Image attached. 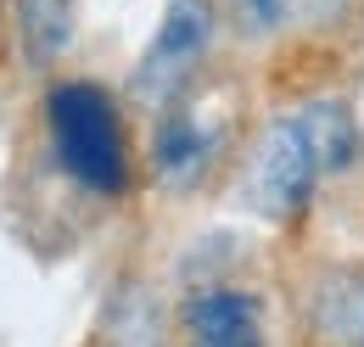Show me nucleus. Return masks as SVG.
<instances>
[{
    "mask_svg": "<svg viewBox=\"0 0 364 347\" xmlns=\"http://www.w3.org/2000/svg\"><path fill=\"white\" fill-rule=\"evenodd\" d=\"M359 112L348 95H303L269 112L247 134L235 157L241 208L264 224H297L319 202V191L359 157Z\"/></svg>",
    "mask_w": 364,
    "mask_h": 347,
    "instance_id": "obj_1",
    "label": "nucleus"
},
{
    "mask_svg": "<svg viewBox=\"0 0 364 347\" xmlns=\"http://www.w3.org/2000/svg\"><path fill=\"white\" fill-rule=\"evenodd\" d=\"M46 140L56 169L95 202H124L135 191V140L124 101L95 79H56L46 90Z\"/></svg>",
    "mask_w": 364,
    "mask_h": 347,
    "instance_id": "obj_2",
    "label": "nucleus"
},
{
    "mask_svg": "<svg viewBox=\"0 0 364 347\" xmlns=\"http://www.w3.org/2000/svg\"><path fill=\"white\" fill-rule=\"evenodd\" d=\"M235 134H241V107L225 90V79L208 73L191 95L163 107L157 118H146V174H151V185H163L168 196L202 191L230 157H241Z\"/></svg>",
    "mask_w": 364,
    "mask_h": 347,
    "instance_id": "obj_3",
    "label": "nucleus"
},
{
    "mask_svg": "<svg viewBox=\"0 0 364 347\" xmlns=\"http://www.w3.org/2000/svg\"><path fill=\"white\" fill-rule=\"evenodd\" d=\"M219 34H225V6L219 0H168L163 23L151 28L135 73L124 85L129 107H140L146 118H157L163 107H174L180 95H191L213 73Z\"/></svg>",
    "mask_w": 364,
    "mask_h": 347,
    "instance_id": "obj_4",
    "label": "nucleus"
},
{
    "mask_svg": "<svg viewBox=\"0 0 364 347\" xmlns=\"http://www.w3.org/2000/svg\"><path fill=\"white\" fill-rule=\"evenodd\" d=\"M269 297L247 280H196L174 303V347H269Z\"/></svg>",
    "mask_w": 364,
    "mask_h": 347,
    "instance_id": "obj_5",
    "label": "nucleus"
},
{
    "mask_svg": "<svg viewBox=\"0 0 364 347\" xmlns=\"http://www.w3.org/2000/svg\"><path fill=\"white\" fill-rule=\"evenodd\" d=\"M101 347H174V314L151 297L146 280H118V292L101 308Z\"/></svg>",
    "mask_w": 364,
    "mask_h": 347,
    "instance_id": "obj_6",
    "label": "nucleus"
},
{
    "mask_svg": "<svg viewBox=\"0 0 364 347\" xmlns=\"http://www.w3.org/2000/svg\"><path fill=\"white\" fill-rule=\"evenodd\" d=\"M73 0H11V40L28 68H56L73 50Z\"/></svg>",
    "mask_w": 364,
    "mask_h": 347,
    "instance_id": "obj_7",
    "label": "nucleus"
},
{
    "mask_svg": "<svg viewBox=\"0 0 364 347\" xmlns=\"http://www.w3.org/2000/svg\"><path fill=\"white\" fill-rule=\"evenodd\" d=\"M219 6H225V28L247 45L286 40V34L314 11V0H219Z\"/></svg>",
    "mask_w": 364,
    "mask_h": 347,
    "instance_id": "obj_8",
    "label": "nucleus"
}]
</instances>
